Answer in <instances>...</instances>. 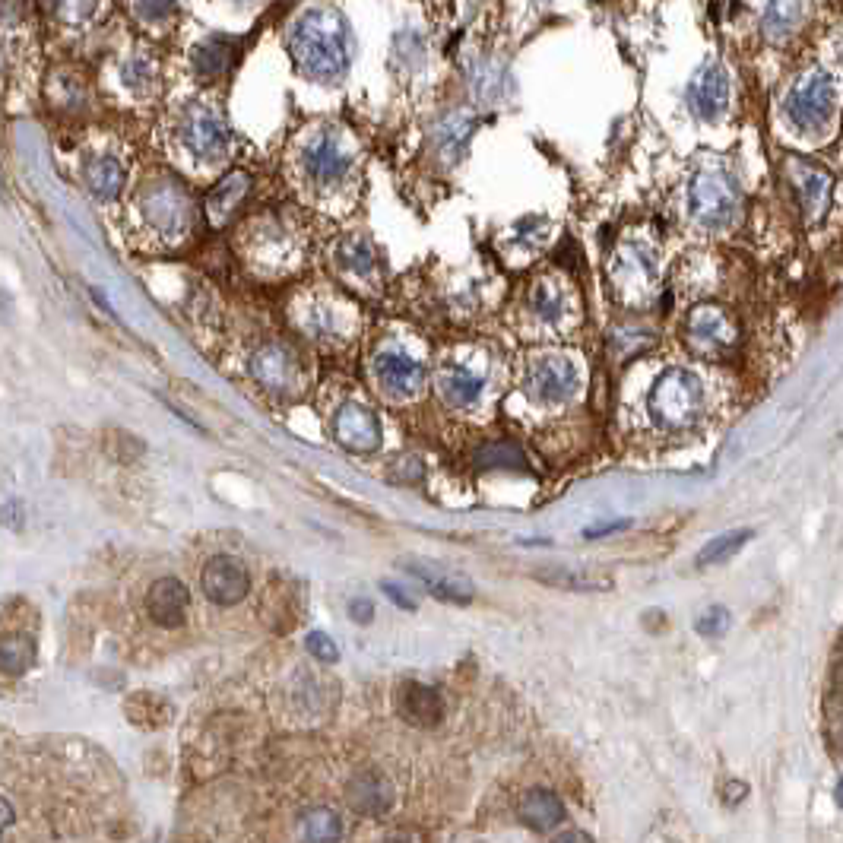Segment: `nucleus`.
Instances as JSON below:
<instances>
[{"label": "nucleus", "mask_w": 843, "mask_h": 843, "mask_svg": "<svg viewBox=\"0 0 843 843\" xmlns=\"http://www.w3.org/2000/svg\"><path fill=\"white\" fill-rule=\"evenodd\" d=\"M292 58L305 77L330 83L349 64L346 23L333 7H311L292 29Z\"/></svg>", "instance_id": "obj_1"}, {"label": "nucleus", "mask_w": 843, "mask_h": 843, "mask_svg": "<svg viewBox=\"0 0 843 843\" xmlns=\"http://www.w3.org/2000/svg\"><path fill=\"white\" fill-rule=\"evenodd\" d=\"M650 416L660 428L669 432H685L698 419L704 409V390L701 381L688 368H669L663 378L650 390Z\"/></svg>", "instance_id": "obj_2"}, {"label": "nucleus", "mask_w": 843, "mask_h": 843, "mask_svg": "<svg viewBox=\"0 0 843 843\" xmlns=\"http://www.w3.org/2000/svg\"><path fill=\"white\" fill-rule=\"evenodd\" d=\"M688 203H691V216H695L704 229L733 226V219L739 213L736 181L726 172H701V175H695V181H691Z\"/></svg>", "instance_id": "obj_3"}, {"label": "nucleus", "mask_w": 843, "mask_h": 843, "mask_svg": "<svg viewBox=\"0 0 843 843\" xmlns=\"http://www.w3.org/2000/svg\"><path fill=\"white\" fill-rule=\"evenodd\" d=\"M143 213L149 219V226H156L159 232L168 235H181L191 226V203H187L184 187L175 184L172 178H159L153 184H146Z\"/></svg>", "instance_id": "obj_4"}, {"label": "nucleus", "mask_w": 843, "mask_h": 843, "mask_svg": "<svg viewBox=\"0 0 843 843\" xmlns=\"http://www.w3.org/2000/svg\"><path fill=\"white\" fill-rule=\"evenodd\" d=\"M834 102H837L834 77H828V73H812V77H805L793 89V96L786 99V115H790L793 124H799L802 130H812L831 118Z\"/></svg>", "instance_id": "obj_5"}, {"label": "nucleus", "mask_w": 843, "mask_h": 843, "mask_svg": "<svg viewBox=\"0 0 843 843\" xmlns=\"http://www.w3.org/2000/svg\"><path fill=\"white\" fill-rule=\"evenodd\" d=\"M612 283L628 305H644L657 286V264L644 248L628 245L625 251H618L612 264Z\"/></svg>", "instance_id": "obj_6"}, {"label": "nucleus", "mask_w": 843, "mask_h": 843, "mask_svg": "<svg viewBox=\"0 0 843 843\" xmlns=\"http://www.w3.org/2000/svg\"><path fill=\"white\" fill-rule=\"evenodd\" d=\"M685 333H688L691 349L701 355H723L739 340V330L733 321H729V314L714 305H698L691 311Z\"/></svg>", "instance_id": "obj_7"}, {"label": "nucleus", "mask_w": 843, "mask_h": 843, "mask_svg": "<svg viewBox=\"0 0 843 843\" xmlns=\"http://www.w3.org/2000/svg\"><path fill=\"white\" fill-rule=\"evenodd\" d=\"M200 584H203V593L210 603L216 606H235L241 603V599L248 596L251 590V574L248 568L241 565L238 558L232 555H216L206 561V568L200 574Z\"/></svg>", "instance_id": "obj_8"}, {"label": "nucleus", "mask_w": 843, "mask_h": 843, "mask_svg": "<svg viewBox=\"0 0 843 843\" xmlns=\"http://www.w3.org/2000/svg\"><path fill=\"white\" fill-rule=\"evenodd\" d=\"M333 435L349 454H371L381 447V422L378 416L362 403H343L336 409Z\"/></svg>", "instance_id": "obj_9"}, {"label": "nucleus", "mask_w": 843, "mask_h": 843, "mask_svg": "<svg viewBox=\"0 0 843 843\" xmlns=\"http://www.w3.org/2000/svg\"><path fill=\"white\" fill-rule=\"evenodd\" d=\"M374 378H378V384L387 397L409 400L422 390L425 371L403 349H384V352L374 355Z\"/></svg>", "instance_id": "obj_10"}, {"label": "nucleus", "mask_w": 843, "mask_h": 843, "mask_svg": "<svg viewBox=\"0 0 843 843\" xmlns=\"http://www.w3.org/2000/svg\"><path fill=\"white\" fill-rule=\"evenodd\" d=\"M580 378L571 359H561V355H546V359H536L530 374H527V387L539 403H561L574 397Z\"/></svg>", "instance_id": "obj_11"}, {"label": "nucleus", "mask_w": 843, "mask_h": 843, "mask_svg": "<svg viewBox=\"0 0 843 843\" xmlns=\"http://www.w3.org/2000/svg\"><path fill=\"white\" fill-rule=\"evenodd\" d=\"M184 143L200 159H219L229 149V127L210 108H191L184 118Z\"/></svg>", "instance_id": "obj_12"}, {"label": "nucleus", "mask_w": 843, "mask_h": 843, "mask_svg": "<svg viewBox=\"0 0 843 843\" xmlns=\"http://www.w3.org/2000/svg\"><path fill=\"white\" fill-rule=\"evenodd\" d=\"M302 165H305V172L317 181V184H333V181H340L346 172H349V165H352V153L346 149V143L336 137V134H321L317 137L305 153H302Z\"/></svg>", "instance_id": "obj_13"}, {"label": "nucleus", "mask_w": 843, "mask_h": 843, "mask_svg": "<svg viewBox=\"0 0 843 843\" xmlns=\"http://www.w3.org/2000/svg\"><path fill=\"white\" fill-rule=\"evenodd\" d=\"M187 606H191V593H187V587L181 584L178 577H162L146 593V612L162 628L184 625Z\"/></svg>", "instance_id": "obj_14"}, {"label": "nucleus", "mask_w": 843, "mask_h": 843, "mask_svg": "<svg viewBox=\"0 0 843 843\" xmlns=\"http://www.w3.org/2000/svg\"><path fill=\"white\" fill-rule=\"evenodd\" d=\"M726 96H729V77L723 64H707L688 86V105L704 121H714L720 115L726 108Z\"/></svg>", "instance_id": "obj_15"}, {"label": "nucleus", "mask_w": 843, "mask_h": 843, "mask_svg": "<svg viewBox=\"0 0 843 843\" xmlns=\"http://www.w3.org/2000/svg\"><path fill=\"white\" fill-rule=\"evenodd\" d=\"M251 371H254V378L264 384V387H270V390H286V387H292V381L298 378V362H295V355H292L286 346L270 343V346H264V349L254 352Z\"/></svg>", "instance_id": "obj_16"}, {"label": "nucleus", "mask_w": 843, "mask_h": 843, "mask_svg": "<svg viewBox=\"0 0 843 843\" xmlns=\"http://www.w3.org/2000/svg\"><path fill=\"white\" fill-rule=\"evenodd\" d=\"M248 187H251V178L245 172H232L222 178L210 194H206L203 200V213H206V222H210L213 229H222L226 222L235 216V210L241 206V200H245L248 194Z\"/></svg>", "instance_id": "obj_17"}, {"label": "nucleus", "mask_w": 843, "mask_h": 843, "mask_svg": "<svg viewBox=\"0 0 843 843\" xmlns=\"http://www.w3.org/2000/svg\"><path fill=\"white\" fill-rule=\"evenodd\" d=\"M790 178L793 187L799 194L802 210L809 216H821L828 210V200H831V175L824 172V168L812 165V162H793L790 168Z\"/></svg>", "instance_id": "obj_18"}, {"label": "nucleus", "mask_w": 843, "mask_h": 843, "mask_svg": "<svg viewBox=\"0 0 843 843\" xmlns=\"http://www.w3.org/2000/svg\"><path fill=\"white\" fill-rule=\"evenodd\" d=\"M397 704H400V714L416 726H435L444 717V701L438 695V688L422 685V682H406L400 688Z\"/></svg>", "instance_id": "obj_19"}, {"label": "nucleus", "mask_w": 843, "mask_h": 843, "mask_svg": "<svg viewBox=\"0 0 843 843\" xmlns=\"http://www.w3.org/2000/svg\"><path fill=\"white\" fill-rule=\"evenodd\" d=\"M517 812L527 828L546 834L555 828V824L565 821V802H561L552 790H527L517 805Z\"/></svg>", "instance_id": "obj_20"}, {"label": "nucleus", "mask_w": 843, "mask_h": 843, "mask_svg": "<svg viewBox=\"0 0 843 843\" xmlns=\"http://www.w3.org/2000/svg\"><path fill=\"white\" fill-rule=\"evenodd\" d=\"M346 799L359 815H384L393 805V790H390V783H384L381 777L362 774L349 783Z\"/></svg>", "instance_id": "obj_21"}, {"label": "nucleus", "mask_w": 843, "mask_h": 843, "mask_svg": "<svg viewBox=\"0 0 843 843\" xmlns=\"http://www.w3.org/2000/svg\"><path fill=\"white\" fill-rule=\"evenodd\" d=\"M482 390H485V381L479 378V374H473L470 368H463V365L444 368L441 378H438V393L444 397V403H451V406H473V403H479Z\"/></svg>", "instance_id": "obj_22"}, {"label": "nucleus", "mask_w": 843, "mask_h": 843, "mask_svg": "<svg viewBox=\"0 0 843 843\" xmlns=\"http://www.w3.org/2000/svg\"><path fill=\"white\" fill-rule=\"evenodd\" d=\"M86 184L102 200H115L124 191V165L115 156H96L86 165Z\"/></svg>", "instance_id": "obj_23"}, {"label": "nucleus", "mask_w": 843, "mask_h": 843, "mask_svg": "<svg viewBox=\"0 0 843 843\" xmlns=\"http://www.w3.org/2000/svg\"><path fill=\"white\" fill-rule=\"evenodd\" d=\"M530 305L539 314V321L561 324L568 317V292L561 289L555 279H539L533 295H530Z\"/></svg>", "instance_id": "obj_24"}, {"label": "nucleus", "mask_w": 843, "mask_h": 843, "mask_svg": "<svg viewBox=\"0 0 843 843\" xmlns=\"http://www.w3.org/2000/svg\"><path fill=\"white\" fill-rule=\"evenodd\" d=\"M343 837V821L330 809H311L298 821V840L302 843H336Z\"/></svg>", "instance_id": "obj_25"}, {"label": "nucleus", "mask_w": 843, "mask_h": 843, "mask_svg": "<svg viewBox=\"0 0 843 843\" xmlns=\"http://www.w3.org/2000/svg\"><path fill=\"white\" fill-rule=\"evenodd\" d=\"M412 574H416L422 584H425V590L432 593L435 599H444V603H470V587H463L460 580H454V577H447V574H441V571H432V568H425V565H406Z\"/></svg>", "instance_id": "obj_26"}, {"label": "nucleus", "mask_w": 843, "mask_h": 843, "mask_svg": "<svg viewBox=\"0 0 843 843\" xmlns=\"http://www.w3.org/2000/svg\"><path fill=\"white\" fill-rule=\"evenodd\" d=\"M473 127H476V118L470 115V111H454V115H447L441 124H438V134H435V143L441 153L447 156H457L460 149L466 146V140H470L473 134Z\"/></svg>", "instance_id": "obj_27"}, {"label": "nucleus", "mask_w": 843, "mask_h": 843, "mask_svg": "<svg viewBox=\"0 0 843 843\" xmlns=\"http://www.w3.org/2000/svg\"><path fill=\"white\" fill-rule=\"evenodd\" d=\"M32 657H35V644L26 634H7V638H0V672L23 676L32 666Z\"/></svg>", "instance_id": "obj_28"}, {"label": "nucleus", "mask_w": 843, "mask_h": 843, "mask_svg": "<svg viewBox=\"0 0 843 843\" xmlns=\"http://www.w3.org/2000/svg\"><path fill=\"white\" fill-rule=\"evenodd\" d=\"M336 264H340L346 273L355 276H368L374 273V251L365 238H343L340 245H336Z\"/></svg>", "instance_id": "obj_29"}, {"label": "nucleus", "mask_w": 843, "mask_h": 843, "mask_svg": "<svg viewBox=\"0 0 843 843\" xmlns=\"http://www.w3.org/2000/svg\"><path fill=\"white\" fill-rule=\"evenodd\" d=\"M802 20V7L799 4H774V7H767L764 13V35L771 42H783V39H790V35L796 32Z\"/></svg>", "instance_id": "obj_30"}, {"label": "nucleus", "mask_w": 843, "mask_h": 843, "mask_svg": "<svg viewBox=\"0 0 843 843\" xmlns=\"http://www.w3.org/2000/svg\"><path fill=\"white\" fill-rule=\"evenodd\" d=\"M748 539H752V530H729L717 539H710L698 555V565L710 568V565H717V561H726L729 555H736Z\"/></svg>", "instance_id": "obj_31"}, {"label": "nucleus", "mask_w": 843, "mask_h": 843, "mask_svg": "<svg viewBox=\"0 0 843 843\" xmlns=\"http://www.w3.org/2000/svg\"><path fill=\"white\" fill-rule=\"evenodd\" d=\"M229 61H232L229 45H222V42H206V45H200L197 54H194V67H197L200 77H206V80L222 77V73H226V67H229Z\"/></svg>", "instance_id": "obj_32"}, {"label": "nucleus", "mask_w": 843, "mask_h": 843, "mask_svg": "<svg viewBox=\"0 0 843 843\" xmlns=\"http://www.w3.org/2000/svg\"><path fill=\"white\" fill-rule=\"evenodd\" d=\"M542 584H558V587H571V590H606L609 584L599 580L596 574L587 571H568V568H546L539 571Z\"/></svg>", "instance_id": "obj_33"}, {"label": "nucleus", "mask_w": 843, "mask_h": 843, "mask_svg": "<svg viewBox=\"0 0 843 843\" xmlns=\"http://www.w3.org/2000/svg\"><path fill=\"white\" fill-rule=\"evenodd\" d=\"M476 463L479 466H511V470H523V454H520V447L501 441V444L482 447V451L476 454Z\"/></svg>", "instance_id": "obj_34"}, {"label": "nucleus", "mask_w": 843, "mask_h": 843, "mask_svg": "<svg viewBox=\"0 0 843 843\" xmlns=\"http://www.w3.org/2000/svg\"><path fill=\"white\" fill-rule=\"evenodd\" d=\"M305 647H308L311 657H317L321 663H336V660H340V650H336V644L330 641V634H324V631H311L308 638H305Z\"/></svg>", "instance_id": "obj_35"}, {"label": "nucleus", "mask_w": 843, "mask_h": 843, "mask_svg": "<svg viewBox=\"0 0 843 843\" xmlns=\"http://www.w3.org/2000/svg\"><path fill=\"white\" fill-rule=\"evenodd\" d=\"M695 628H698V634H704V638H720V634L729 628V615L723 606H714L698 618Z\"/></svg>", "instance_id": "obj_36"}, {"label": "nucleus", "mask_w": 843, "mask_h": 843, "mask_svg": "<svg viewBox=\"0 0 843 843\" xmlns=\"http://www.w3.org/2000/svg\"><path fill=\"white\" fill-rule=\"evenodd\" d=\"M644 346H650V333H644L638 327H622V330L615 333V349L622 352V355H634Z\"/></svg>", "instance_id": "obj_37"}, {"label": "nucleus", "mask_w": 843, "mask_h": 843, "mask_svg": "<svg viewBox=\"0 0 843 843\" xmlns=\"http://www.w3.org/2000/svg\"><path fill=\"white\" fill-rule=\"evenodd\" d=\"M349 615H352L359 625H368L371 618H374V609H371L368 599H352V603H349Z\"/></svg>", "instance_id": "obj_38"}, {"label": "nucleus", "mask_w": 843, "mask_h": 843, "mask_svg": "<svg viewBox=\"0 0 843 843\" xmlns=\"http://www.w3.org/2000/svg\"><path fill=\"white\" fill-rule=\"evenodd\" d=\"M745 796H748V786L739 783V780H729V783L723 786V802H726V805H739Z\"/></svg>", "instance_id": "obj_39"}, {"label": "nucleus", "mask_w": 843, "mask_h": 843, "mask_svg": "<svg viewBox=\"0 0 843 843\" xmlns=\"http://www.w3.org/2000/svg\"><path fill=\"white\" fill-rule=\"evenodd\" d=\"M124 80H127L130 86H137V83H143V80H153V70H149L143 61H134V64L127 67V77H124Z\"/></svg>", "instance_id": "obj_40"}, {"label": "nucleus", "mask_w": 843, "mask_h": 843, "mask_svg": "<svg viewBox=\"0 0 843 843\" xmlns=\"http://www.w3.org/2000/svg\"><path fill=\"white\" fill-rule=\"evenodd\" d=\"M384 593L393 599V603H400L403 609H416V603H412V599H409V596H406L397 584H384Z\"/></svg>", "instance_id": "obj_41"}, {"label": "nucleus", "mask_w": 843, "mask_h": 843, "mask_svg": "<svg viewBox=\"0 0 843 843\" xmlns=\"http://www.w3.org/2000/svg\"><path fill=\"white\" fill-rule=\"evenodd\" d=\"M13 818H16V815H13V805H10L4 796H0V837H4V831L13 824Z\"/></svg>", "instance_id": "obj_42"}, {"label": "nucleus", "mask_w": 843, "mask_h": 843, "mask_svg": "<svg viewBox=\"0 0 843 843\" xmlns=\"http://www.w3.org/2000/svg\"><path fill=\"white\" fill-rule=\"evenodd\" d=\"M552 843H593V837L587 831H565V834H558Z\"/></svg>", "instance_id": "obj_43"}, {"label": "nucleus", "mask_w": 843, "mask_h": 843, "mask_svg": "<svg viewBox=\"0 0 843 843\" xmlns=\"http://www.w3.org/2000/svg\"><path fill=\"white\" fill-rule=\"evenodd\" d=\"M622 527H628V520H615V523H599V527H590V530H587V536H606V533H612V530H622Z\"/></svg>", "instance_id": "obj_44"}]
</instances>
